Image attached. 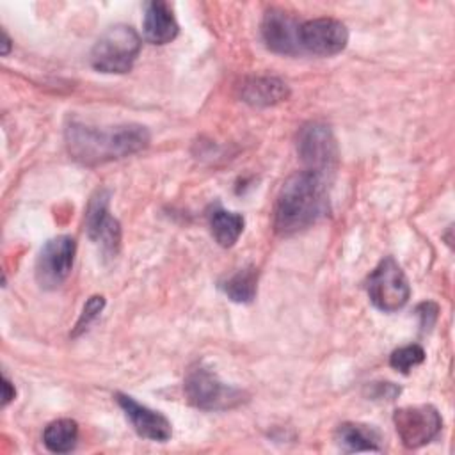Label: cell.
Returning a JSON list of instances; mask_svg holds the SVG:
<instances>
[{
  "mask_svg": "<svg viewBox=\"0 0 455 455\" xmlns=\"http://www.w3.org/2000/svg\"><path fill=\"white\" fill-rule=\"evenodd\" d=\"M69 155L84 165H98L135 155L148 148L151 135L146 126L124 123L116 126H96L71 119L64 130Z\"/></svg>",
  "mask_w": 455,
  "mask_h": 455,
  "instance_id": "cell-1",
  "label": "cell"
},
{
  "mask_svg": "<svg viewBox=\"0 0 455 455\" xmlns=\"http://www.w3.org/2000/svg\"><path fill=\"white\" fill-rule=\"evenodd\" d=\"M325 213V176L304 169L283 183L274 206V228L279 235H293L309 228Z\"/></svg>",
  "mask_w": 455,
  "mask_h": 455,
  "instance_id": "cell-2",
  "label": "cell"
},
{
  "mask_svg": "<svg viewBox=\"0 0 455 455\" xmlns=\"http://www.w3.org/2000/svg\"><path fill=\"white\" fill-rule=\"evenodd\" d=\"M140 37L130 25H114L91 50V66L101 73H128L140 52Z\"/></svg>",
  "mask_w": 455,
  "mask_h": 455,
  "instance_id": "cell-3",
  "label": "cell"
},
{
  "mask_svg": "<svg viewBox=\"0 0 455 455\" xmlns=\"http://www.w3.org/2000/svg\"><path fill=\"white\" fill-rule=\"evenodd\" d=\"M183 391L187 400L203 411H226L240 405L245 398L243 391L222 382L208 368L197 366L188 370Z\"/></svg>",
  "mask_w": 455,
  "mask_h": 455,
  "instance_id": "cell-4",
  "label": "cell"
},
{
  "mask_svg": "<svg viewBox=\"0 0 455 455\" xmlns=\"http://www.w3.org/2000/svg\"><path fill=\"white\" fill-rule=\"evenodd\" d=\"M366 290L371 304L384 313L402 309L411 297L409 281L393 256L384 258L375 267L366 281Z\"/></svg>",
  "mask_w": 455,
  "mask_h": 455,
  "instance_id": "cell-5",
  "label": "cell"
},
{
  "mask_svg": "<svg viewBox=\"0 0 455 455\" xmlns=\"http://www.w3.org/2000/svg\"><path fill=\"white\" fill-rule=\"evenodd\" d=\"M297 153L307 171L325 176L338 160V144L329 124L320 121L306 123L297 133Z\"/></svg>",
  "mask_w": 455,
  "mask_h": 455,
  "instance_id": "cell-6",
  "label": "cell"
},
{
  "mask_svg": "<svg viewBox=\"0 0 455 455\" xmlns=\"http://www.w3.org/2000/svg\"><path fill=\"white\" fill-rule=\"evenodd\" d=\"M76 242L69 235L48 240L36 259V281L44 290L59 288L73 268Z\"/></svg>",
  "mask_w": 455,
  "mask_h": 455,
  "instance_id": "cell-7",
  "label": "cell"
},
{
  "mask_svg": "<svg viewBox=\"0 0 455 455\" xmlns=\"http://www.w3.org/2000/svg\"><path fill=\"white\" fill-rule=\"evenodd\" d=\"M393 423L405 448H419L441 432L443 418L434 405L421 403L396 409Z\"/></svg>",
  "mask_w": 455,
  "mask_h": 455,
  "instance_id": "cell-8",
  "label": "cell"
},
{
  "mask_svg": "<svg viewBox=\"0 0 455 455\" xmlns=\"http://www.w3.org/2000/svg\"><path fill=\"white\" fill-rule=\"evenodd\" d=\"M299 41L302 50L331 57L345 50L348 43V28L334 18H315L300 23Z\"/></svg>",
  "mask_w": 455,
  "mask_h": 455,
  "instance_id": "cell-9",
  "label": "cell"
},
{
  "mask_svg": "<svg viewBox=\"0 0 455 455\" xmlns=\"http://www.w3.org/2000/svg\"><path fill=\"white\" fill-rule=\"evenodd\" d=\"M110 194L101 188L96 190L85 210V231L91 240L100 242L101 249L108 254H116L121 242V226L108 212Z\"/></svg>",
  "mask_w": 455,
  "mask_h": 455,
  "instance_id": "cell-10",
  "label": "cell"
},
{
  "mask_svg": "<svg viewBox=\"0 0 455 455\" xmlns=\"http://www.w3.org/2000/svg\"><path fill=\"white\" fill-rule=\"evenodd\" d=\"M299 28L300 23L283 9H268L261 21V36L267 48L281 55H297L302 52Z\"/></svg>",
  "mask_w": 455,
  "mask_h": 455,
  "instance_id": "cell-11",
  "label": "cell"
},
{
  "mask_svg": "<svg viewBox=\"0 0 455 455\" xmlns=\"http://www.w3.org/2000/svg\"><path fill=\"white\" fill-rule=\"evenodd\" d=\"M116 402L140 437L156 443H165L171 439L172 428L164 414L139 403L135 398L124 393H116Z\"/></svg>",
  "mask_w": 455,
  "mask_h": 455,
  "instance_id": "cell-12",
  "label": "cell"
},
{
  "mask_svg": "<svg viewBox=\"0 0 455 455\" xmlns=\"http://www.w3.org/2000/svg\"><path fill=\"white\" fill-rule=\"evenodd\" d=\"M142 32L146 41L151 44H165L178 36L180 27L167 2L153 0L146 5Z\"/></svg>",
  "mask_w": 455,
  "mask_h": 455,
  "instance_id": "cell-13",
  "label": "cell"
},
{
  "mask_svg": "<svg viewBox=\"0 0 455 455\" xmlns=\"http://www.w3.org/2000/svg\"><path fill=\"white\" fill-rule=\"evenodd\" d=\"M290 89L277 76H251L240 85V98L252 107H270L288 100Z\"/></svg>",
  "mask_w": 455,
  "mask_h": 455,
  "instance_id": "cell-14",
  "label": "cell"
},
{
  "mask_svg": "<svg viewBox=\"0 0 455 455\" xmlns=\"http://www.w3.org/2000/svg\"><path fill=\"white\" fill-rule=\"evenodd\" d=\"M338 444L345 451H380V437L375 428L363 423H341L336 432Z\"/></svg>",
  "mask_w": 455,
  "mask_h": 455,
  "instance_id": "cell-15",
  "label": "cell"
},
{
  "mask_svg": "<svg viewBox=\"0 0 455 455\" xmlns=\"http://www.w3.org/2000/svg\"><path fill=\"white\" fill-rule=\"evenodd\" d=\"M210 229L215 242L222 247H231L240 238L243 231V217L235 212H228L224 208H213L208 215Z\"/></svg>",
  "mask_w": 455,
  "mask_h": 455,
  "instance_id": "cell-16",
  "label": "cell"
},
{
  "mask_svg": "<svg viewBox=\"0 0 455 455\" xmlns=\"http://www.w3.org/2000/svg\"><path fill=\"white\" fill-rule=\"evenodd\" d=\"M78 439V425L75 419L62 418L48 423L43 432L44 446L53 453H68L75 448Z\"/></svg>",
  "mask_w": 455,
  "mask_h": 455,
  "instance_id": "cell-17",
  "label": "cell"
},
{
  "mask_svg": "<svg viewBox=\"0 0 455 455\" xmlns=\"http://www.w3.org/2000/svg\"><path fill=\"white\" fill-rule=\"evenodd\" d=\"M220 288L233 302H240V304L251 302L256 297V290H258V270L252 267L242 268L231 277H228L220 284Z\"/></svg>",
  "mask_w": 455,
  "mask_h": 455,
  "instance_id": "cell-18",
  "label": "cell"
},
{
  "mask_svg": "<svg viewBox=\"0 0 455 455\" xmlns=\"http://www.w3.org/2000/svg\"><path fill=\"white\" fill-rule=\"evenodd\" d=\"M423 361H425V350L416 343L396 348L389 357V364L400 373H409L412 368H416Z\"/></svg>",
  "mask_w": 455,
  "mask_h": 455,
  "instance_id": "cell-19",
  "label": "cell"
},
{
  "mask_svg": "<svg viewBox=\"0 0 455 455\" xmlns=\"http://www.w3.org/2000/svg\"><path fill=\"white\" fill-rule=\"evenodd\" d=\"M103 307H105V299H103L101 295H92V297L85 302V306H84V309H82V313H80V318H78V322H76V325H75L73 336H78V334H82L84 331H87V327L98 318V315L101 313Z\"/></svg>",
  "mask_w": 455,
  "mask_h": 455,
  "instance_id": "cell-20",
  "label": "cell"
},
{
  "mask_svg": "<svg viewBox=\"0 0 455 455\" xmlns=\"http://www.w3.org/2000/svg\"><path fill=\"white\" fill-rule=\"evenodd\" d=\"M418 313H419V316L423 318V320H421V327L428 329V327L432 325V322L428 320V316H430L432 320L437 318V306H435L434 302H423V304L418 307Z\"/></svg>",
  "mask_w": 455,
  "mask_h": 455,
  "instance_id": "cell-21",
  "label": "cell"
},
{
  "mask_svg": "<svg viewBox=\"0 0 455 455\" xmlns=\"http://www.w3.org/2000/svg\"><path fill=\"white\" fill-rule=\"evenodd\" d=\"M2 386H4V395H2V398H4V400H2V403H4V405H7V403L14 398L16 389H14V386L11 384V380H9L7 377H4V384H2Z\"/></svg>",
  "mask_w": 455,
  "mask_h": 455,
  "instance_id": "cell-22",
  "label": "cell"
},
{
  "mask_svg": "<svg viewBox=\"0 0 455 455\" xmlns=\"http://www.w3.org/2000/svg\"><path fill=\"white\" fill-rule=\"evenodd\" d=\"M2 44H4L2 53H4V55H7V53H9V50H11V39L7 37V34H5V32H4V43H2Z\"/></svg>",
  "mask_w": 455,
  "mask_h": 455,
  "instance_id": "cell-23",
  "label": "cell"
}]
</instances>
